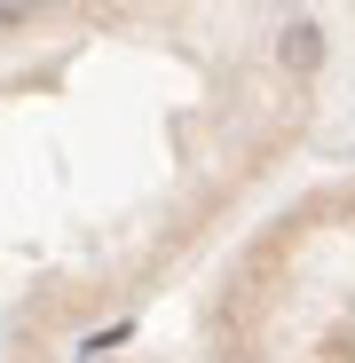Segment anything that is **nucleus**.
Returning a JSON list of instances; mask_svg holds the SVG:
<instances>
[{
    "mask_svg": "<svg viewBox=\"0 0 355 363\" xmlns=\"http://www.w3.org/2000/svg\"><path fill=\"white\" fill-rule=\"evenodd\" d=\"M276 64H284V72H316V64H324V24H316V16H292V24L276 32Z\"/></svg>",
    "mask_w": 355,
    "mask_h": 363,
    "instance_id": "nucleus-1",
    "label": "nucleus"
},
{
    "mask_svg": "<svg viewBox=\"0 0 355 363\" xmlns=\"http://www.w3.org/2000/svg\"><path fill=\"white\" fill-rule=\"evenodd\" d=\"M16 24H32V9H0V32H16Z\"/></svg>",
    "mask_w": 355,
    "mask_h": 363,
    "instance_id": "nucleus-2",
    "label": "nucleus"
}]
</instances>
